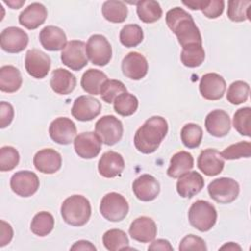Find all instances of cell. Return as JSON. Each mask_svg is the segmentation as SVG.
Listing matches in <instances>:
<instances>
[{
  "label": "cell",
  "mask_w": 251,
  "mask_h": 251,
  "mask_svg": "<svg viewBox=\"0 0 251 251\" xmlns=\"http://www.w3.org/2000/svg\"><path fill=\"white\" fill-rule=\"evenodd\" d=\"M166 24L176 34L181 47L202 44V37L193 18L185 10L175 7L166 14Z\"/></svg>",
  "instance_id": "obj_1"
},
{
  "label": "cell",
  "mask_w": 251,
  "mask_h": 251,
  "mask_svg": "<svg viewBox=\"0 0 251 251\" xmlns=\"http://www.w3.org/2000/svg\"><path fill=\"white\" fill-rule=\"evenodd\" d=\"M168 133V123L160 116H153L146 120L136 130L134 146L143 154H151L160 146Z\"/></svg>",
  "instance_id": "obj_2"
},
{
  "label": "cell",
  "mask_w": 251,
  "mask_h": 251,
  "mask_svg": "<svg viewBox=\"0 0 251 251\" xmlns=\"http://www.w3.org/2000/svg\"><path fill=\"white\" fill-rule=\"evenodd\" d=\"M61 215L65 223L70 226H84L91 216L90 202L82 195H72L64 200L61 206Z\"/></svg>",
  "instance_id": "obj_3"
},
{
  "label": "cell",
  "mask_w": 251,
  "mask_h": 251,
  "mask_svg": "<svg viewBox=\"0 0 251 251\" xmlns=\"http://www.w3.org/2000/svg\"><path fill=\"white\" fill-rule=\"evenodd\" d=\"M217 210L213 204L206 200L195 201L188 210L190 225L204 232L210 230L217 222Z\"/></svg>",
  "instance_id": "obj_4"
},
{
  "label": "cell",
  "mask_w": 251,
  "mask_h": 251,
  "mask_svg": "<svg viewBox=\"0 0 251 251\" xmlns=\"http://www.w3.org/2000/svg\"><path fill=\"white\" fill-rule=\"evenodd\" d=\"M128 203L120 193L109 192L101 200L100 213L110 222H121L128 213Z\"/></svg>",
  "instance_id": "obj_5"
},
{
  "label": "cell",
  "mask_w": 251,
  "mask_h": 251,
  "mask_svg": "<svg viewBox=\"0 0 251 251\" xmlns=\"http://www.w3.org/2000/svg\"><path fill=\"white\" fill-rule=\"evenodd\" d=\"M95 133L102 143L112 146L122 139L124 126L118 118L113 115H106L96 122Z\"/></svg>",
  "instance_id": "obj_6"
},
{
  "label": "cell",
  "mask_w": 251,
  "mask_h": 251,
  "mask_svg": "<svg viewBox=\"0 0 251 251\" xmlns=\"http://www.w3.org/2000/svg\"><path fill=\"white\" fill-rule=\"evenodd\" d=\"M210 197L220 204L233 202L239 194V184L230 177H220L212 180L208 185Z\"/></svg>",
  "instance_id": "obj_7"
},
{
  "label": "cell",
  "mask_w": 251,
  "mask_h": 251,
  "mask_svg": "<svg viewBox=\"0 0 251 251\" xmlns=\"http://www.w3.org/2000/svg\"><path fill=\"white\" fill-rule=\"evenodd\" d=\"M86 55L93 65L103 67L112 59V46L102 34H93L86 43Z\"/></svg>",
  "instance_id": "obj_8"
},
{
  "label": "cell",
  "mask_w": 251,
  "mask_h": 251,
  "mask_svg": "<svg viewBox=\"0 0 251 251\" xmlns=\"http://www.w3.org/2000/svg\"><path fill=\"white\" fill-rule=\"evenodd\" d=\"M62 63L73 71H80L87 63L86 44L81 40H71L61 53Z\"/></svg>",
  "instance_id": "obj_9"
},
{
  "label": "cell",
  "mask_w": 251,
  "mask_h": 251,
  "mask_svg": "<svg viewBox=\"0 0 251 251\" xmlns=\"http://www.w3.org/2000/svg\"><path fill=\"white\" fill-rule=\"evenodd\" d=\"M25 67L29 75L34 78H44L51 67L50 57L39 49H30L25 58Z\"/></svg>",
  "instance_id": "obj_10"
},
{
  "label": "cell",
  "mask_w": 251,
  "mask_h": 251,
  "mask_svg": "<svg viewBox=\"0 0 251 251\" xmlns=\"http://www.w3.org/2000/svg\"><path fill=\"white\" fill-rule=\"evenodd\" d=\"M11 189L21 197H29L39 188L38 176L30 171H19L10 179Z\"/></svg>",
  "instance_id": "obj_11"
},
{
  "label": "cell",
  "mask_w": 251,
  "mask_h": 251,
  "mask_svg": "<svg viewBox=\"0 0 251 251\" xmlns=\"http://www.w3.org/2000/svg\"><path fill=\"white\" fill-rule=\"evenodd\" d=\"M101 112V103L90 95H81L75 98L72 107V115L80 122H88L96 118Z\"/></svg>",
  "instance_id": "obj_12"
},
{
  "label": "cell",
  "mask_w": 251,
  "mask_h": 251,
  "mask_svg": "<svg viewBox=\"0 0 251 251\" xmlns=\"http://www.w3.org/2000/svg\"><path fill=\"white\" fill-rule=\"evenodd\" d=\"M28 44L27 33L17 26H9L0 34V46L8 53H20Z\"/></svg>",
  "instance_id": "obj_13"
},
{
  "label": "cell",
  "mask_w": 251,
  "mask_h": 251,
  "mask_svg": "<svg viewBox=\"0 0 251 251\" xmlns=\"http://www.w3.org/2000/svg\"><path fill=\"white\" fill-rule=\"evenodd\" d=\"M49 135L56 143L68 145L76 136V126L71 119L59 117L50 124Z\"/></svg>",
  "instance_id": "obj_14"
},
{
  "label": "cell",
  "mask_w": 251,
  "mask_h": 251,
  "mask_svg": "<svg viewBox=\"0 0 251 251\" xmlns=\"http://www.w3.org/2000/svg\"><path fill=\"white\" fill-rule=\"evenodd\" d=\"M122 71L127 78L139 80L147 75L148 62L142 54L129 52L122 61Z\"/></svg>",
  "instance_id": "obj_15"
},
{
  "label": "cell",
  "mask_w": 251,
  "mask_h": 251,
  "mask_svg": "<svg viewBox=\"0 0 251 251\" xmlns=\"http://www.w3.org/2000/svg\"><path fill=\"white\" fill-rule=\"evenodd\" d=\"M101 140L94 132H82L75 136L74 147L78 157L82 159H93L101 151Z\"/></svg>",
  "instance_id": "obj_16"
},
{
  "label": "cell",
  "mask_w": 251,
  "mask_h": 251,
  "mask_svg": "<svg viewBox=\"0 0 251 251\" xmlns=\"http://www.w3.org/2000/svg\"><path fill=\"white\" fill-rule=\"evenodd\" d=\"M226 80L216 73H208L202 75L199 83L201 95L207 100H219L226 91Z\"/></svg>",
  "instance_id": "obj_17"
},
{
  "label": "cell",
  "mask_w": 251,
  "mask_h": 251,
  "mask_svg": "<svg viewBox=\"0 0 251 251\" xmlns=\"http://www.w3.org/2000/svg\"><path fill=\"white\" fill-rule=\"evenodd\" d=\"M132 191L140 201L149 202L156 199L159 195L160 183L153 176L144 174L133 181Z\"/></svg>",
  "instance_id": "obj_18"
},
{
  "label": "cell",
  "mask_w": 251,
  "mask_h": 251,
  "mask_svg": "<svg viewBox=\"0 0 251 251\" xmlns=\"http://www.w3.org/2000/svg\"><path fill=\"white\" fill-rule=\"evenodd\" d=\"M128 232L132 239L141 243H147L153 241L156 237L157 226L151 218L142 216L130 224Z\"/></svg>",
  "instance_id": "obj_19"
},
{
  "label": "cell",
  "mask_w": 251,
  "mask_h": 251,
  "mask_svg": "<svg viewBox=\"0 0 251 251\" xmlns=\"http://www.w3.org/2000/svg\"><path fill=\"white\" fill-rule=\"evenodd\" d=\"M224 166L225 161L221 153L213 148L201 151L197 159L198 169L208 176H214L222 173Z\"/></svg>",
  "instance_id": "obj_20"
},
{
  "label": "cell",
  "mask_w": 251,
  "mask_h": 251,
  "mask_svg": "<svg viewBox=\"0 0 251 251\" xmlns=\"http://www.w3.org/2000/svg\"><path fill=\"white\" fill-rule=\"evenodd\" d=\"M35 169L43 174H55L61 169L62 157L59 152L51 148L41 149L33 157Z\"/></svg>",
  "instance_id": "obj_21"
},
{
  "label": "cell",
  "mask_w": 251,
  "mask_h": 251,
  "mask_svg": "<svg viewBox=\"0 0 251 251\" xmlns=\"http://www.w3.org/2000/svg\"><path fill=\"white\" fill-rule=\"evenodd\" d=\"M125 169L123 156L115 151H107L102 154L98 162L99 174L106 178H113L122 174Z\"/></svg>",
  "instance_id": "obj_22"
},
{
  "label": "cell",
  "mask_w": 251,
  "mask_h": 251,
  "mask_svg": "<svg viewBox=\"0 0 251 251\" xmlns=\"http://www.w3.org/2000/svg\"><path fill=\"white\" fill-rule=\"evenodd\" d=\"M230 119L224 110H213L205 119L206 130L215 137H224L230 130Z\"/></svg>",
  "instance_id": "obj_23"
},
{
  "label": "cell",
  "mask_w": 251,
  "mask_h": 251,
  "mask_svg": "<svg viewBox=\"0 0 251 251\" xmlns=\"http://www.w3.org/2000/svg\"><path fill=\"white\" fill-rule=\"evenodd\" d=\"M39 41L42 47L48 51L63 50L67 45L65 31L55 25H47L39 32Z\"/></svg>",
  "instance_id": "obj_24"
},
{
  "label": "cell",
  "mask_w": 251,
  "mask_h": 251,
  "mask_svg": "<svg viewBox=\"0 0 251 251\" xmlns=\"http://www.w3.org/2000/svg\"><path fill=\"white\" fill-rule=\"evenodd\" d=\"M204 183V178L199 173L187 172L178 177L176 191L183 198H191L202 190Z\"/></svg>",
  "instance_id": "obj_25"
},
{
  "label": "cell",
  "mask_w": 251,
  "mask_h": 251,
  "mask_svg": "<svg viewBox=\"0 0 251 251\" xmlns=\"http://www.w3.org/2000/svg\"><path fill=\"white\" fill-rule=\"evenodd\" d=\"M47 18V9L41 3H31L19 16V23L27 29L40 26Z\"/></svg>",
  "instance_id": "obj_26"
},
{
  "label": "cell",
  "mask_w": 251,
  "mask_h": 251,
  "mask_svg": "<svg viewBox=\"0 0 251 251\" xmlns=\"http://www.w3.org/2000/svg\"><path fill=\"white\" fill-rule=\"evenodd\" d=\"M76 85L75 76L66 69H56L52 72L50 86L52 90L60 95H67L74 91Z\"/></svg>",
  "instance_id": "obj_27"
},
{
  "label": "cell",
  "mask_w": 251,
  "mask_h": 251,
  "mask_svg": "<svg viewBox=\"0 0 251 251\" xmlns=\"http://www.w3.org/2000/svg\"><path fill=\"white\" fill-rule=\"evenodd\" d=\"M194 166L192 155L186 151H179L173 155L167 174L170 177L178 178L183 174L189 172Z\"/></svg>",
  "instance_id": "obj_28"
},
{
  "label": "cell",
  "mask_w": 251,
  "mask_h": 251,
  "mask_svg": "<svg viewBox=\"0 0 251 251\" xmlns=\"http://www.w3.org/2000/svg\"><path fill=\"white\" fill-rule=\"evenodd\" d=\"M23 83L21 72L14 66L6 65L0 69V90L13 93L20 89Z\"/></svg>",
  "instance_id": "obj_29"
},
{
  "label": "cell",
  "mask_w": 251,
  "mask_h": 251,
  "mask_svg": "<svg viewBox=\"0 0 251 251\" xmlns=\"http://www.w3.org/2000/svg\"><path fill=\"white\" fill-rule=\"evenodd\" d=\"M183 5L191 10H201L205 17L209 19H216L220 17L225 8L223 0H196V1H183Z\"/></svg>",
  "instance_id": "obj_30"
},
{
  "label": "cell",
  "mask_w": 251,
  "mask_h": 251,
  "mask_svg": "<svg viewBox=\"0 0 251 251\" xmlns=\"http://www.w3.org/2000/svg\"><path fill=\"white\" fill-rule=\"evenodd\" d=\"M107 75L99 70L89 69L83 73L80 80L82 89L93 95L100 94V89L103 83L107 80Z\"/></svg>",
  "instance_id": "obj_31"
},
{
  "label": "cell",
  "mask_w": 251,
  "mask_h": 251,
  "mask_svg": "<svg viewBox=\"0 0 251 251\" xmlns=\"http://www.w3.org/2000/svg\"><path fill=\"white\" fill-rule=\"evenodd\" d=\"M136 4V13L139 20L146 24L157 22L162 17L163 11L157 1L143 0L138 1Z\"/></svg>",
  "instance_id": "obj_32"
},
{
  "label": "cell",
  "mask_w": 251,
  "mask_h": 251,
  "mask_svg": "<svg viewBox=\"0 0 251 251\" xmlns=\"http://www.w3.org/2000/svg\"><path fill=\"white\" fill-rule=\"evenodd\" d=\"M103 17L111 23H123L127 17V7L126 5L118 0H108L105 1L101 8Z\"/></svg>",
  "instance_id": "obj_33"
},
{
  "label": "cell",
  "mask_w": 251,
  "mask_h": 251,
  "mask_svg": "<svg viewBox=\"0 0 251 251\" xmlns=\"http://www.w3.org/2000/svg\"><path fill=\"white\" fill-rule=\"evenodd\" d=\"M103 244L110 251L124 250L128 248V237L122 229L113 228L107 230L102 237Z\"/></svg>",
  "instance_id": "obj_34"
},
{
  "label": "cell",
  "mask_w": 251,
  "mask_h": 251,
  "mask_svg": "<svg viewBox=\"0 0 251 251\" xmlns=\"http://www.w3.org/2000/svg\"><path fill=\"white\" fill-rule=\"evenodd\" d=\"M114 110L117 114L127 117L134 114L138 108V99L129 92L121 93L113 102Z\"/></svg>",
  "instance_id": "obj_35"
},
{
  "label": "cell",
  "mask_w": 251,
  "mask_h": 251,
  "mask_svg": "<svg viewBox=\"0 0 251 251\" xmlns=\"http://www.w3.org/2000/svg\"><path fill=\"white\" fill-rule=\"evenodd\" d=\"M180 60L185 67H199L205 60V51L202 44H192L183 47L180 53Z\"/></svg>",
  "instance_id": "obj_36"
},
{
  "label": "cell",
  "mask_w": 251,
  "mask_h": 251,
  "mask_svg": "<svg viewBox=\"0 0 251 251\" xmlns=\"http://www.w3.org/2000/svg\"><path fill=\"white\" fill-rule=\"evenodd\" d=\"M54 227L53 216L45 211L37 213L30 223L31 231L40 237L48 235Z\"/></svg>",
  "instance_id": "obj_37"
},
{
  "label": "cell",
  "mask_w": 251,
  "mask_h": 251,
  "mask_svg": "<svg viewBox=\"0 0 251 251\" xmlns=\"http://www.w3.org/2000/svg\"><path fill=\"white\" fill-rule=\"evenodd\" d=\"M203 137V130L197 124L188 123L180 130V138L183 145L189 149L196 148L200 145Z\"/></svg>",
  "instance_id": "obj_38"
},
{
  "label": "cell",
  "mask_w": 251,
  "mask_h": 251,
  "mask_svg": "<svg viewBox=\"0 0 251 251\" xmlns=\"http://www.w3.org/2000/svg\"><path fill=\"white\" fill-rule=\"evenodd\" d=\"M250 0H229L227 2V17L232 22H243L249 20Z\"/></svg>",
  "instance_id": "obj_39"
},
{
  "label": "cell",
  "mask_w": 251,
  "mask_h": 251,
  "mask_svg": "<svg viewBox=\"0 0 251 251\" xmlns=\"http://www.w3.org/2000/svg\"><path fill=\"white\" fill-rule=\"evenodd\" d=\"M143 40L142 28L135 24L125 25L120 32V41L126 47H135Z\"/></svg>",
  "instance_id": "obj_40"
},
{
  "label": "cell",
  "mask_w": 251,
  "mask_h": 251,
  "mask_svg": "<svg viewBox=\"0 0 251 251\" xmlns=\"http://www.w3.org/2000/svg\"><path fill=\"white\" fill-rule=\"evenodd\" d=\"M249 91L250 87L247 82L236 80L229 85L226 93V99L233 105H239L246 102L249 96Z\"/></svg>",
  "instance_id": "obj_41"
},
{
  "label": "cell",
  "mask_w": 251,
  "mask_h": 251,
  "mask_svg": "<svg viewBox=\"0 0 251 251\" xmlns=\"http://www.w3.org/2000/svg\"><path fill=\"white\" fill-rule=\"evenodd\" d=\"M232 124L241 135L249 137L251 135V109L249 107L238 109L233 115Z\"/></svg>",
  "instance_id": "obj_42"
},
{
  "label": "cell",
  "mask_w": 251,
  "mask_h": 251,
  "mask_svg": "<svg viewBox=\"0 0 251 251\" xmlns=\"http://www.w3.org/2000/svg\"><path fill=\"white\" fill-rule=\"evenodd\" d=\"M124 92H126V87L122 81L117 79H107L100 89L102 100L108 104L113 103L116 97Z\"/></svg>",
  "instance_id": "obj_43"
},
{
  "label": "cell",
  "mask_w": 251,
  "mask_h": 251,
  "mask_svg": "<svg viewBox=\"0 0 251 251\" xmlns=\"http://www.w3.org/2000/svg\"><path fill=\"white\" fill-rule=\"evenodd\" d=\"M221 155L226 160L249 158L251 156V143L249 141H240L231 144L225 148Z\"/></svg>",
  "instance_id": "obj_44"
},
{
  "label": "cell",
  "mask_w": 251,
  "mask_h": 251,
  "mask_svg": "<svg viewBox=\"0 0 251 251\" xmlns=\"http://www.w3.org/2000/svg\"><path fill=\"white\" fill-rule=\"evenodd\" d=\"M20 161V154L12 146H3L0 149V171L9 172L14 170Z\"/></svg>",
  "instance_id": "obj_45"
},
{
  "label": "cell",
  "mask_w": 251,
  "mask_h": 251,
  "mask_svg": "<svg viewBox=\"0 0 251 251\" xmlns=\"http://www.w3.org/2000/svg\"><path fill=\"white\" fill-rule=\"evenodd\" d=\"M178 249L180 251H186V250L206 251L207 246L205 241L201 237L196 236L194 234H188L181 239Z\"/></svg>",
  "instance_id": "obj_46"
},
{
  "label": "cell",
  "mask_w": 251,
  "mask_h": 251,
  "mask_svg": "<svg viewBox=\"0 0 251 251\" xmlns=\"http://www.w3.org/2000/svg\"><path fill=\"white\" fill-rule=\"evenodd\" d=\"M14 119V108L13 106L5 101L0 103V127H7Z\"/></svg>",
  "instance_id": "obj_47"
},
{
  "label": "cell",
  "mask_w": 251,
  "mask_h": 251,
  "mask_svg": "<svg viewBox=\"0 0 251 251\" xmlns=\"http://www.w3.org/2000/svg\"><path fill=\"white\" fill-rule=\"evenodd\" d=\"M0 247H4L5 245L9 244L13 238L14 231L10 224L6 223L5 221H0Z\"/></svg>",
  "instance_id": "obj_48"
},
{
  "label": "cell",
  "mask_w": 251,
  "mask_h": 251,
  "mask_svg": "<svg viewBox=\"0 0 251 251\" xmlns=\"http://www.w3.org/2000/svg\"><path fill=\"white\" fill-rule=\"evenodd\" d=\"M174 248L171 245V243L166 240V239H157L154 240L148 247V250H162V251H166V250H170L172 251Z\"/></svg>",
  "instance_id": "obj_49"
},
{
  "label": "cell",
  "mask_w": 251,
  "mask_h": 251,
  "mask_svg": "<svg viewBox=\"0 0 251 251\" xmlns=\"http://www.w3.org/2000/svg\"><path fill=\"white\" fill-rule=\"evenodd\" d=\"M71 250H91L95 251L96 247L87 240H78L74 243V245L71 247Z\"/></svg>",
  "instance_id": "obj_50"
},
{
  "label": "cell",
  "mask_w": 251,
  "mask_h": 251,
  "mask_svg": "<svg viewBox=\"0 0 251 251\" xmlns=\"http://www.w3.org/2000/svg\"><path fill=\"white\" fill-rule=\"evenodd\" d=\"M220 249L221 250L226 249V250H230V251H234V250H239L240 251L241 247L238 244L234 243V242H228V243H226L225 245H223Z\"/></svg>",
  "instance_id": "obj_51"
},
{
  "label": "cell",
  "mask_w": 251,
  "mask_h": 251,
  "mask_svg": "<svg viewBox=\"0 0 251 251\" xmlns=\"http://www.w3.org/2000/svg\"><path fill=\"white\" fill-rule=\"evenodd\" d=\"M25 0H22V1H4V3L5 4H7L10 8H12V9H19V8H21L24 4H25Z\"/></svg>",
  "instance_id": "obj_52"
}]
</instances>
